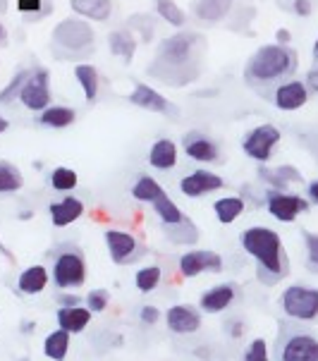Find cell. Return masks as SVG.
<instances>
[{
    "instance_id": "obj_1",
    "label": "cell",
    "mask_w": 318,
    "mask_h": 361,
    "mask_svg": "<svg viewBox=\"0 0 318 361\" xmlns=\"http://www.w3.org/2000/svg\"><path fill=\"white\" fill-rule=\"evenodd\" d=\"M206 53V39L197 32H177L165 39L149 75L170 84L185 87L201 75V55Z\"/></svg>"
},
{
    "instance_id": "obj_2",
    "label": "cell",
    "mask_w": 318,
    "mask_h": 361,
    "mask_svg": "<svg viewBox=\"0 0 318 361\" xmlns=\"http://www.w3.org/2000/svg\"><path fill=\"white\" fill-rule=\"evenodd\" d=\"M240 244L244 252L254 259L259 280H264L266 285H275L278 280L285 278L287 273L285 247L280 235L273 228L252 225V228H247L240 235Z\"/></svg>"
},
{
    "instance_id": "obj_3",
    "label": "cell",
    "mask_w": 318,
    "mask_h": 361,
    "mask_svg": "<svg viewBox=\"0 0 318 361\" xmlns=\"http://www.w3.org/2000/svg\"><path fill=\"white\" fill-rule=\"evenodd\" d=\"M297 65L299 58L290 46H261L244 67V79L249 84H273L290 77L297 70Z\"/></svg>"
},
{
    "instance_id": "obj_4",
    "label": "cell",
    "mask_w": 318,
    "mask_h": 361,
    "mask_svg": "<svg viewBox=\"0 0 318 361\" xmlns=\"http://www.w3.org/2000/svg\"><path fill=\"white\" fill-rule=\"evenodd\" d=\"M51 51L58 60H84L94 53V29L89 22L70 17L51 34Z\"/></svg>"
},
{
    "instance_id": "obj_5",
    "label": "cell",
    "mask_w": 318,
    "mask_h": 361,
    "mask_svg": "<svg viewBox=\"0 0 318 361\" xmlns=\"http://www.w3.org/2000/svg\"><path fill=\"white\" fill-rule=\"evenodd\" d=\"M283 314L292 321L314 323L318 321V287L309 285H290L280 295Z\"/></svg>"
},
{
    "instance_id": "obj_6",
    "label": "cell",
    "mask_w": 318,
    "mask_h": 361,
    "mask_svg": "<svg viewBox=\"0 0 318 361\" xmlns=\"http://www.w3.org/2000/svg\"><path fill=\"white\" fill-rule=\"evenodd\" d=\"M51 280L58 290H79L87 283V261H84L82 252L67 249V252H60L55 256Z\"/></svg>"
},
{
    "instance_id": "obj_7",
    "label": "cell",
    "mask_w": 318,
    "mask_h": 361,
    "mask_svg": "<svg viewBox=\"0 0 318 361\" xmlns=\"http://www.w3.org/2000/svg\"><path fill=\"white\" fill-rule=\"evenodd\" d=\"M223 268H225L223 256L213 252V249H189L177 261V271L187 280H194L204 273H223Z\"/></svg>"
},
{
    "instance_id": "obj_8",
    "label": "cell",
    "mask_w": 318,
    "mask_h": 361,
    "mask_svg": "<svg viewBox=\"0 0 318 361\" xmlns=\"http://www.w3.org/2000/svg\"><path fill=\"white\" fill-rule=\"evenodd\" d=\"M280 139H283V134H280V130L275 125H259L244 137L242 151L252 158V161L264 165L271 161V156H273L275 146L280 144Z\"/></svg>"
},
{
    "instance_id": "obj_9",
    "label": "cell",
    "mask_w": 318,
    "mask_h": 361,
    "mask_svg": "<svg viewBox=\"0 0 318 361\" xmlns=\"http://www.w3.org/2000/svg\"><path fill=\"white\" fill-rule=\"evenodd\" d=\"M266 208L278 223H295L299 213L309 211V201L302 199L299 194L285 192V189H268Z\"/></svg>"
},
{
    "instance_id": "obj_10",
    "label": "cell",
    "mask_w": 318,
    "mask_h": 361,
    "mask_svg": "<svg viewBox=\"0 0 318 361\" xmlns=\"http://www.w3.org/2000/svg\"><path fill=\"white\" fill-rule=\"evenodd\" d=\"M103 242H106V249L110 254V261L115 266H127V263H134L142 254V244H139L137 237L127 230H118L110 228L103 235Z\"/></svg>"
},
{
    "instance_id": "obj_11",
    "label": "cell",
    "mask_w": 318,
    "mask_h": 361,
    "mask_svg": "<svg viewBox=\"0 0 318 361\" xmlns=\"http://www.w3.org/2000/svg\"><path fill=\"white\" fill-rule=\"evenodd\" d=\"M20 101L24 108L34 110V113H44L46 108H51L53 94L48 87V70H32V77L20 94Z\"/></svg>"
},
{
    "instance_id": "obj_12",
    "label": "cell",
    "mask_w": 318,
    "mask_h": 361,
    "mask_svg": "<svg viewBox=\"0 0 318 361\" xmlns=\"http://www.w3.org/2000/svg\"><path fill=\"white\" fill-rule=\"evenodd\" d=\"M201 323H204V316H201V309L194 307V304H173L165 311V326L175 335L199 333Z\"/></svg>"
},
{
    "instance_id": "obj_13",
    "label": "cell",
    "mask_w": 318,
    "mask_h": 361,
    "mask_svg": "<svg viewBox=\"0 0 318 361\" xmlns=\"http://www.w3.org/2000/svg\"><path fill=\"white\" fill-rule=\"evenodd\" d=\"M280 361H318V338L309 333L290 335L278 352Z\"/></svg>"
},
{
    "instance_id": "obj_14",
    "label": "cell",
    "mask_w": 318,
    "mask_h": 361,
    "mask_svg": "<svg viewBox=\"0 0 318 361\" xmlns=\"http://www.w3.org/2000/svg\"><path fill=\"white\" fill-rule=\"evenodd\" d=\"M223 187H225L223 177L211 173V170H204V168L194 170V173H189L187 177L180 180V192L189 199H199V197H204V194H213Z\"/></svg>"
},
{
    "instance_id": "obj_15",
    "label": "cell",
    "mask_w": 318,
    "mask_h": 361,
    "mask_svg": "<svg viewBox=\"0 0 318 361\" xmlns=\"http://www.w3.org/2000/svg\"><path fill=\"white\" fill-rule=\"evenodd\" d=\"M273 103L278 110H285V113H292V110H299L309 103V87L307 82H299V79H290V82L280 84L273 94Z\"/></svg>"
},
{
    "instance_id": "obj_16",
    "label": "cell",
    "mask_w": 318,
    "mask_h": 361,
    "mask_svg": "<svg viewBox=\"0 0 318 361\" xmlns=\"http://www.w3.org/2000/svg\"><path fill=\"white\" fill-rule=\"evenodd\" d=\"M237 299V287L232 283H218L209 287L204 295L199 297V309L204 314H223L228 311Z\"/></svg>"
},
{
    "instance_id": "obj_17",
    "label": "cell",
    "mask_w": 318,
    "mask_h": 361,
    "mask_svg": "<svg viewBox=\"0 0 318 361\" xmlns=\"http://www.w3.org/2000/svg\"><path fill=\"white\" fill-rule=\"evenodd\" d=\"M48 216H51L53 228H58V230L70 228V225H75L77 220L84 216V201L67 194V197L53 201V204L48 206Z\"/></svg>"
},
{
    "instance_id": "obj_18",
    "label": "cell",
    "mask_w": 318,
    "mask_h": 361,
    "mask_svg": "<svg viewBox=\"0 0 318 361\" xmlns=\"http://www.w3.org/2000/svg\"><path fill=\"white\" fill-rule=\"evenodd\" d=\"M48 283H51V271L44 266V263H32L24 271L17 275V290L27 297H36L46 290Z\"/></svg>"
},
{
    "instance_id": "obj_19",
    "label": "cell",
    "mask_w": 318,
    "mask_h": 361,
    "mask_svg": "<svg viewBox=\"0 0 318 361\" xmlns=\"http://www.w3.org/2000/svg\"><path fill=\"white\" fill-rule=\"evenodd\" d=\"M185 154L192 158V161H199V163H218V158H220L218 144L201 132H189L187 134Z\"/></svg>"
},
{
    "instance_id": "obj_20",
    "label": "cell",
    "mask_w": 318,
    "mask_h": 361,
    "mask_svg": "<svg viewBox=\"0 0 318 361\" xmlns=\"http://www.w3.org/2000/svg\"><path fill=\"white\" fill-rule=\"evenodd\" d=\"M91 318H94V314H91L84 304H79V307H60L58 311H55L58 328L65 330V333H70V335L84 333V330L89 328Z\"/></svg>"
},
{
    "instance_id": "obj_21",
    "label": "cell",
    "mask_w": 318,
    "mask_h": 361,
    "mask_svg": "<svg viewBox=\"0 0 318 361\" xmlns=\"http://www.w3.org/2000/svg\"><path fill=\"white\" fill-rule=\"evenodd\" d=\"M130 103L142 110H151V113H170V101L165 96L158 94L156 89H151L149 84H134V91L130 94Z\"/></svg>"
},
{
    "instance_id": "obj_22",
    "label": "cell",
    "mask_w": 318,
    "mask_h": 361,
    "mask_svg": "<svg viewBox=\"0 0 318 361\" xmlns=\"http://www.w3.org/2000/svg\"><path fill=\"white\" fill-rule=\"evenodd\" d=\"M244 208H247V201L242 197H235V194L213 201V213H216V220L220 225H232L244 213Z\"/></svg>"
},
{
    "instance_id": "obj_23",
    "label": "cell",
    "mask_w": 318,
    "mask_h": 361,
    "mask_svg": "<svg viewBox=\"0 0 318 361\" xmlns=\"http://www.w3.org/2000/svg\"><path fill=\"white\" fill-rule=\"evenodd\" d=\"M149 163L156 170H173L177 165V146L170 139H158L149 151Z\"/></svg>"
},
{
    "instance_id": "obj_24",
    "label": "cell",
    "mask_w": 318,
    "mask_h": 361,
    "mask_svg": "<svg viewBox=\"0 0 318 361\" xmlns=\"http://www.w3.org/2000/svg\"><path fill=\"white\" fill-rule=\"evenodd\" d=\"M70 345H72V335L55 328L44 338V357L51 361H65L67 354H70Z\"/></svg>"
},
{
    "instance_id": "obj_25",
    "label": "cell",
    "mask_w": 318,
    "mask_h": 361,
    "mask_svg": "<svg viewBox=\"0 0 318 361\" xmlns=\"http://www.w3.org/2000/svg\"><path fill=\"white\" fill-rule=\"evenodd\" d=\"M235 0H197L194 3V15L204 22H220L230 15Z\"/></svg>"
},
{
    "instance_id": "obj_26",
    "label": "cell",
    "mask_w": 318,
    "mask_h": 361,
    "mask_svg": "<svg viewBox=\"0 0 318 361\" xmlns=\"http://www.w3.org/2000/svg\"><path fill=\"white\" fill-rule=\"evenodd\" d=\"M163 194H165V189L161 187V182L151 175H139L137 182H134V187H132V197L137 199L139 204L154 206Z\"/></svg>"
},
{
    "instance_id": "obj_27",
    "label": "cell",
    "mask_w": 318,
    "mask_h": 361,
    "mask_svg": "<svg viewBox=\"0 0 318 361\" xmlns=\"http://www.w3.org/2000/svg\"><path fill=\"white\" fill-rule=\"evenodd\" d=\"M72 10L77 15L87 17V20H94V22H106L113 12V5L110 0H72Z\"/></svg>"
},
{
    "instance_id": "obj_28",
    "label": "cell",
    "mask_w": 318,
    "mask_h": 361,
    "mask_svg": "<svg viewBox=\"0 0 318 361\" xmlns=\"http://www.w3.org/2000/svg\"><path fill=\"white\" fill-rule=\"evenodd\" d=\"M154 211H156L158 220L163 223V228H175V225H180L187 220L185 211H182V208L168 197V192H165L163 197L154 204Z\"/></svg>"
},
{
    "instance_id": "obj_29",
    "label": "cell",
    "mask_w": 318,
    "mask_h": 361,
    "mask_svg": "<svg viewBox=\"0 0 318 361\" xmlns=\"http://www.w3.org/2000/svg\"><path fill=\"white\" fill-rule=\"evenodd\" d=\"M108 46L115 55H120L125 63H132L134 51H137V39H134L132 29H118L108 36Z\"/></svg>"
},
{
    "instance_id": "obj_30",
    "label": "cell",
    "mask_w": 318,
    "mask_h": 361,
    "mask_svg": "<svg viewBox=\"0 0 318 361\" xmlns=\"http://www.w3.org/2000/svg\"><path fill=\"white\" fill-rule=\"evenodd\" d=\"M259 175L271 185V189H285L290 182H302V173L292 165H280V168H261Z\"/></svg>"
},
{
    "instance_id": "obj_31",
    "label": "cell",
    "mask_w": 318,
    "mask_h": 361,
    "mask_svg": "<svg viewBox=\"0 0 318 361\" xmlns=\"http://www.w3.org/2000/svg\"><path fill=\"white\" fill-rule=\"evenodd\" d=\"M75 120H77V113L67 106H51V108H46L39 118L41 125L51 127V130H65V127L75 125Z\"/></svg>"
},
{
    "instance_id": "obj_32",
    "label": "cell",
    "mask_w": 318,
    "mask_h": 361,
    "mask_svg": "<svg viewBox=\"0 0 318 361\" xmlns=\"http://www.w3.org/2000/svg\"><path fill=\"white\" fill-rule=\"evenodd\" d=\"M75 77H77L79 87H82V91H84V99H87L89 103H94L96 96H99V84H101L99 70H96L94 65L82 63V65L75 67Z\"/></svg>"
},
{
    "instance_id": "obj_33",
    "label": "cell",
    "mask_w": 318,
    "mask_h": 361,
    "mask_svg": "<svg viewBox=\"0 0 318 361\" xmlns=\"http://www.w3.org/2000/svg\"><path fill=\"white\" fill-rule=\"evenodd\" d=\"M161 283H163V268L158 266V263L142 266L137 273H134V287H137L139 292H144V295H149V292L158 290Z\"/></svg>"
},
{
    "instance_id": "obj_34",
    "label": "cell",
    "mask_w": 318,
    "mask_h": 361,
    "mask_svg": "<svg viewBox=\"0 0 318 361\" xmlns=\"http://www.w3.org/2000/svg\"><path fill=\"white\" fill-rule=\"evenodd\" d=\"M24 187V175L17 165L0 161V194H17Z\"/></svg>"
},
{
    "instance_id": "obj_35",
    "label": "cell",
    "mask_w": 318,
    "mask_h": 361,
    "mask_svg": "<svg viewBox=\"0 0 318 361\" xmlns=\"http://www.w3.org/2000/svg\"><path fill=\"white\" fill-rule=\"evenodd\" d=\"M51 189H55V192L60 194H70L75 192L77 185H79V177L72 168H55L51 173Z\"/></svg>"
},
{
    "instance_id": "obj_36",
    "label": "cell",
    "mask_w": 318,
    "mask_h": 361,
    "mask_svg": "<svg viewBox=\"0 0 318 361\" xmlns=\"http://www.w3.org/2000/svg\"><path fill=\"white\" fill-rule=\"evenodd\" d=\"M165 232H168L170 242H175V244H194V242L199 240L197 225H194L189 218L185 220V223L175 225V228H165Z\"/></svg>"
},
{
    "instance_id": "obj_37",
    "label": "cell",
    "mask_w": 318,
    "mask_h": 361,
    "mask_svg": "<svg viewBox=\"0 0 318 361\" xmlns=\"http://www.w3.org/2000/svg\"><path fill=\"white\" fill-rule=\"evenodd\" d=\"M156 12L168 24H173V27H185L187 17H185V12H182V8L175 3V0H156Z\"/></svg>"
},
{
    "instance_id": "obj_38",
    "label": "cell",
    "mask_w": 318,
    "mask_h": 361,
    "mask_svg": "<svg viewBox=\"0 0 318 361\" xmlns=\"http://www.w3.org/2000/svg\"><path fill=\"white\" fill-rule=\"evenodd\" d=\"M29 77H32V70H20L15 77L10 79V84L5 87L3 91H0V103H12L15 99H20L24 84L29 82Z\"/></svg>"
},
{
    "instance_id": "obj_39",
    "label": "cell",
    "mask_w": 318,
    "mask_h": 361,
    "mask_svg": "<svg viewBox=\"0 0 318 361\" xmlns=\"http://www.w3.org/2000/svg\"><path fill=\"white\" fill-rule=\"evenodd\" d=\"M110 304V292L108 290H91L87 297H84V307H87L91 314H103Z\"/></svg>"
},
{
    "instance_id": "obj_40",
    "label": "cell",
    "mask_w": 318,
    "mask_h": 361,
    "mask_svg": "<svg viewBox=\"0 0 318 361\" xmlns=\"http://www.w3.org/2000/svg\"><path fill=\"white\" fill-rule=\"evenodd\" d=\"M304 247H307V266L318 273V235L316 232H304Z\"/></svg>"
},
{
    "instance_id": "obj_41",
    "label": "cell",
    "mask_w": 318,
    "mask_h": 361,
    "mask_svg": "<svg viewBox=\"0 0 318 361\" xmlns=\"http://www.w3.org/2000/svg\"><path fill=\"white\" fill-rule=\"evenodd\" d=\"M244 361H271V357H268V342L264 338L252 340L247 354H244Z\"/></svg>"
},
{
    "instance_id": "obj_42",
    "label": "cell",
    "mask_w": 318,
    "mask_h": 361,
    "mask_svg": "<svg viewBox=\"0 0 318 361\" xmlns=\"http://www.w3.org/2000/svg\"><path fill=\"white\" fill-rule=\"evenodd\" d=\"M161 318H163V311L158 309L156 304H144V307L139 309V321H142L144 326H156Z\"/></svg>"
},
{
    "instance_id": "obj_43",
    "label": "cell",
    "mask_w": 318,
    "mask_h": 361,
    "mask_svg": "<svg viewBox=\"0 0 318 361\" xmlns=\"http://www.w3.org/2000/svg\"><path fill=\"white\" fill-rule=\"evenodd\" d=\"M137 22L142 24V27H137L139 29V34H142V39L144 41H149L151 36H154V20H151V17H144V15H137Z\"/></svg>"
},
{
    "instance_id": "obj_44",
    "label": "cell",
    "mask_w": 318,
    "mask_h": 361,
    "mask_svg": "<svg viewBox=\"0 0 318 361\" xmlns=\"http://www.w3.org/2000/svg\"><path fill=\"white\" fill-rule=\"evenodd\" d=\"M44 0H17V8H20L22 15H32V12L41 10Z\"/></svg>"
},
{
    "instance_id": "obj_45",
    "label": "cell",
    "mask_w": 318,
    "mask_h": 361,
    "mask_svg": "<svg viewBox=\"0 0 318 361\" xmlns=\"http://www.w3.org/2000/svg\"><path fill=\"white\" fill-rule=\"evenodd\" d=\"M295 12L299 17H309L311 15V0H295Z\"/></svg>"
},
{
    "instance_id": "obj_46",
    "label": "cell",
    "mask_w": 318,
    "mask_h": 361,
    "mask_svg": "<svg viewBox=\"0 0 318 361\" xmlns=\"http://www.w3.org/2000/svg\"><path fill=\"white\" fill-rule=\"evenodd\" d=\"M48 12H53V5L51 3H44L41 5V10H36V12H32V15H24V20H41L44 15H48Z\"/></svg>"
},
{
    "instance_id": "obj_47",
    "label": "cell",
    "mask_w": 318,
    "mask_h": 361,
    "mask_svg": "<svg viewBox=\"0 0 318 361\" xmlns=\"http://www.w3.org/2000/svg\"><path fill=\"white\" fill-rule=\"evenodd\" d=\"M58 302H60V307H79V304H84L77 295H60Z\"/></svg>"
},
{
    "instance_id": "obj_48",
    "label": "cell",
    "mask_w": 318,
    "mask_h": 361,
    "mask_svg": "<svg viewBox=\"0 0 318 361\" xmlns=\"http://www.w3.org/2000/svg\"><path fill=\"white\" fill-rule=\"evenodd\" d=\"M275 41H278L280 46H290V41H292V34L287 32V29H278V32H275Z\"/></svg>"
},
{
    "instance_id": "obj_49",
    "label": "cell",
    "mask_w": 318,
    "mask_h": 361,
    "mask_svg": "<svg viewBox=\"0 0 318 361\" xmlns=\"http://www.w3.org/2000/svg\"><path fill=\"white\" fill-rule=\"evenodd\" d=\"M307 87L318 94V70H311L309 75H307Z\"/></svg>"
},
{
    "instance_id": "obj_50",
    "label": "cell",
    "mask_w": 318,
    "mask_h": 361,
    "mask_svg": "<svg viewBox=\"0 0 318 361\" xmlns=\"http://www.w3.org/2000/svg\"><path fill=\"white\" fill-rule=\"evenodd\" d=\"M307 194H309L311 204H316V206H318V180H314V182H311V185L307 187Z\"/></svg>"
},
{
    "instance_id": "obj_51",
    "label": "cell",
    "mask_w": 318,
    "mask_h": 361,
    "mask_svg": "<svg viewBox=\"0 0 318 361\" xmlns=\"http://www.w3.org/2000/svg\"><path fill=\"white\" fill-rule=\"evenodd\" d=\"M8 127H10V122L3 118V115H0V134L3 132H8Z\"/></svg>"
},
{
    "instance_id": "obj_52",
    "label": "cell",
    "mask_w": 318,
    "mask_h": 361,
    "mask_svg": "<svg viewBox=\"0 0 318 361\" xmlns=\"http://www.w3.org/2000/svg\"><path fill=\"white\" fill-rule=\"evenodd\" d=\"M5 41H8V32H5V27L0 24V46H3Z\"/></svg>"
},
{
    "instance_id": "obj_53",
    "label": "cell",
    "mask_w": 318,
    "mask_h": 361,
    "mask_svg": "<svg viewBox=\"0 0 318 361\" xmlns=\"http://www.w3.org/2000/svg\"><path fill=\"white\" fill-rule=\"evenodd\" d=\"M34 218V211H22L20 213V220H32Z\"/></svg>"
},
{
    "instance_id": "obj_54",
    "label": "cell",
    "mask_w": 318,
    "mask_h": 361,
    "mask_svg": "<svg viewBox=\"0 0 318 361\" xmlns=\"http://www.w3.org/2000/svg\"><path fill=\"white\" fill-rule=\"evenodd\" d=\"M34 328H36V323H34V321H32V323L27 321V323H24V326H22V330H24V333H29V330H34Z\"/></svg>"
},
{
    "instance_id": "obj_55",
    "label": "cell",
    "mask_w": 318,
    "mask_h": 361,
    "mask_svg": "<svg viewBox=\"0 0 318 361\" xmlns=\"http://www.w3.org/2000/svg\"><path fill=\"white\" fill-rule=\"evenodd\" d=\"M314 58H318V39H316V44H314Z\"/></svg>"
},
{
    "instance_id": "obj_56",
    "label": "cell",
    "mask_w": 318,
    "mask_h": 361,
    "mask_svg": "<svg viewBox=\"0 0 318 361\" xmlns=\"http://www.w3.org/2000/svg\"><path fill=\"white\" fill-rule=\"evenodd\" d=\"M0 252H5V249H3V244H0Z\"/></svg>"
}]
</instances>
